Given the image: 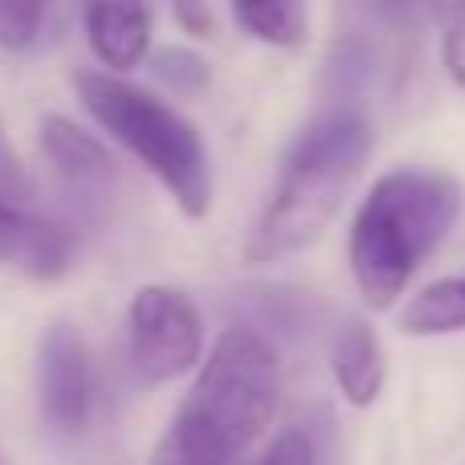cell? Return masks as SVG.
Returning <instances> with one entry per match:
<instances>
[{
  "label": "cell",
  "instance_id": "cell-1",
  "mask_svg": "<svg viewBox=\"0 0 465 465\" xmlns=\"http://www.w3.org/2000/svg\"><path fill=\"white\" fill-rule=\"evenodd\" d=\"M278 396L282 363L273 347L245 327L225 331L155 445L152 465H241L270 429Z\"/></svg>",
  "mask_w": 465,
  "mask_h": 465
},
{
  "label": "cell",
  "instance_id": "cell-2",
  "mask_svg": "<svg viewBox=\"0 0 465 465\" xmlns=\"http://www.w3.org/2000/svg\"><path fill=\"white\" fill-rule=\"evenodd\" d=\"M465 188L441 168H396L371 184L347 237V262L371 311H388L409 290L425 257L453 232Z\"/></svg>",
  "mask_w": 465,
  "mask_h": 465
},
{
  "label": "cell",
  "instance_id": "cell-3",
  "mask_svg": "<svg viewBox=\"0 0 465 465\" xmlns=\"http://www.w3.org/2000/svg\"><path fill=\"white\" fill-rule=\"evenodd\" d=\"M371 155V127L351 111L319 119L290 147L262 217L245 237V262L270 265L306 249L339 213Z\"/></svg>",
  "mask_w": 465,
  "mask_h": 465
},
{
  "label": "cell",
  "instance_id": "cell-4",
  "mask_svg": "<svg viewBox=\"0 0 465 465\" xmlns=\"http://www.w3.org/2000/svg\"><path fill=\"white\" fill-rule=\"evenodd\" d=\"M74 90H78L82 106L90 119L123 143L163 188L180 213L188 217H204L213 204V168L209 152H204L196 127L180 111L152 94V90L135 86V82L119 78V74H98L78 70L74 74Z\"/></svg>",
  "mask_w": 465,
  "mask_h": 465
},
{
  "label": "cell",
  "instance_id": "cell-5",
  "mask_svg": "<svg viewBox=\"0 0 465 465\" xmlns=\"http://www.w3.org/2000/svg\"><path fill=\"white\" fill-rule=\"evenodd\" d=\"M204 319L188 294L172 286L135 290L127 306V360L139 384H172L201 363Z\"/></svg>",
  "mask_w": 465,
  "mask_h": 465
},
{
  "label": "cell",
  "instance_id": "cell-6",
  "mask_svg": "<svg viewBox=\"0 0 465 465\" xmlns=\"http://www.w3.org/2000/svg\"><path fill=\"white\" fill-rule=\"evenodd\" d=\"M37 401L49 429L74 437L86 429L94 412V368H90L86 339L70 322L45 327L37 347Z\"/></svg>",
  "mask_w": 465,
  "mask_h": 465
},
{
  "label": "cell",
  "instance_id": "cell-7",
  "mask_svg": "<svg viewBox=\"0 0 465 465\" xmlns=\"http://www.w3.org/2000/svg\"><path fill=\"white\" fill-rule=\"evenodd\" d=\"M41 152H45V163L54 168V176L62 180V188L78 204L103 209V204L114 201L119 163L86 127H78L65 114H45L41 119Z\"/></svg>",
  "mask_w": 465,
  "mask_h": 465
},
{
  "label": "cell",
  "instance_id": "cell-8",
  "mask_svg": "<svg viewBox=\"0 0 465 465\" xmlns=\"http://www.w3.org/2000/svg\"><path fill=\"white\" fill-rule=\"evenodd\" d=\"M82 29L106 70H135L152 54V8L147 0H78Z\"/></svg>",
  "mask_w": 465,
  "mask_h": 465
},
{
  "label": "cell",
  "instance_id": "cell-9",
  "mask_svg": "<svg viewBox=\"0 0 465 465\" xmlns=\"http://www.w3.org/2000/svg\"><path fill=\"white\" fill-rule=\"evenodd\" d=\"M0 262L29 278H62L70 270V237L49 221L0 201Z\"/></svg>",
  "mask_w": 465,
  "mask_h": 465
},
{
  "label": "cell",
  "instance_id": "cell-10",
  "mask_svg": "<svg viewBox=\"0 0 465 465\" xmlns=\"http://www.w3.org/2000/svg\"><path fill=\"white\" fill-rule=\"evenodd\" d=\"M331 371H335L343 401L355 404V409H371L376 396L384 392V376H388L384 347H380L376 331L363 319H351L339 331L335 347H331Z\"/></svg>",
  "mask_w": 465,
  "mask_h": 465
},
{
  "label": "cell",
  "instance_id": "cell-11",
  "mask_svg": "<svg viewBox=\"0 0 465 465\" xmlns=\"http://www.w3.org/2000/svg\"><path fill=\"white\" fill-rule=\"evenodd\" d=\"M229 13L245 37L273 49H294L311 33L306 0H229Z\"/></svg>",
  "mask_w": 465,
  "mask_h": 465
},
{
  "label": "cell",
  "instance_id": "cell-12",
  "mask_svg": "<svg viewBox=\"0 0 465 465\" xmlns=\"http://www.w3.org/2000/svg\"><path fill=\"white\" fill-rule=\"evenodd\" d=\"M401 331L404 335H453L465 331V273L453 278H437L409 298L401 311Z\"/></svg>",
  "mask_w": 465,
  "mask_h": 465
},
{
  "label": "cell",
  "instance_id": "cell-13",
  "mask_svg": "<svg viewBox=\"0 0 465 465\" xmlns=\"http://www.w3.org/2000/svg\"><path fill=\"white\" fill-rule=\"evenodd\" d=\"M147 62H152L155 78L176 94H201L209 86V62L184 45H160L155 54H147Z\"/></svg>",
  "mask_w": 465,
  "mask_h": 465
},
{
  "label": "cell",
  "instance_id": "cell-14",
  "mask_svg": "<svg viewBox=\"0 0 465 465\" xmlns=\"http://www.w3.org/2000/svg\"><path fill=\"white\" fill-rule=\"evenodd\" d=\"M49 0H0V49L21 54L37 41Z\"/></svg>",
  "mask_w": 465,
  "mask_h": 465
},
{
  "label": "cell",
  "instance_id": "cell-15",
  "mask_svg": "<svg viewBox=\"0 0 465 465\" xmlns=\"http://www.w3.org/2000/svg\"><path fill=\"white\" fill-rule=\"evenodd\" d=\"M437 21H441V62L465 90V0H437Z\"/></svg>",
  "mask_w": 465,
  "mask_h": 465
},
{
  "label": "cell",
  "instance_id": "cell-16",
  "mask_svg": "<svg viewBox=\"0 0 465 465\" xmlns=\"http://www.w3.org/2000/svg\"><path fill=\"white\" fill-rule=\"evenodd\" d=\"M257 465H314L311 437H306L302 429H282V433L270 441V450L262 453V461Z\"/></svg>",
  "mask_w": 465,
  "mask_h": 465
},
{
  "label": "cell",
  "instance_id": "cell-17",
  "mask_svg": "<svg viewBox=\"0 0 465 465\" xmlns=\"http://www.w3.org/2000/svg\"><path fill=\"white\" fill-rule=\"evenodd\" d=\"M29 176H25L21 160H16L13 143H8L5 127H0V201H25L29 196Z\"/></svg>",
  "mask_w": 465,
  "mask_h": 465
},
{
  "label": "cell",
  "instance_id": "cell-18",
  "mask_svg": "<svg viewBox=\"0 0 465 465\" xmlns=\"http://www.w3.org/2000/svg\"><path fill=\"white\" fill-rule=\"evenodd\" d=\"M172 13H176L180 29L188 37H213L217 33V16H213L209 0H172Z\"/></svg>",
  "mask_w": 465,
  "mask_h": 465
},
{
  "label": "cell",
  "instance_id": "cell-19",
  "mask_svg": "<svg viewBox=\"0 0 465 465\" xmlns=\"http://www.w3.org/2000/svg\"><path fill=\"white\" fill-rule=\"evenodd\" d=\"M371 8H376L384 21H404V16L412 13V0H368Z\"/></svg>",
  "mask_w": 465,
  "mask_h": 465
},
{
  "label": "cell",
  "instance_id": "cell-20",
  "mask_svg": "<svg viewBox=\"0 0 465 465\" xmlns=\"http://www.w3.org/2000/svg\"><path fill=\"white\" fill-rule=\"evenodd\" d=\"M0 465H5V461H0Z\"/></svg>",
  "mask_w": 465,
  "mask_h": 465
}]
</instances>
